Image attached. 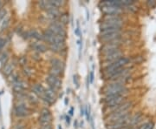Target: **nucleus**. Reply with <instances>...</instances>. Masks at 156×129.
Masks as SVG:
<instances>
[{"label":"nucleus","mask_w":156,"mask_h":129,"mask_svg":"<svg viewBox=\"0 0 156 129\" xmlns=\"http://www.w3.org/2000/svg\"><path fill=\"white\" fill-rule=\"evenodd\" d=\"M104 96L117 95V94H126L128 95V88L126 85L118 81H110L106 86L102 89Z\"/></svg>","instance_id":"obj_1"},{"label":"nucleus","mask_w":156,"mask_h":129,"mask_svg":"<svg viewBox=\"0 0 156 129\" xmlns=\"http://www.w3.org/2000/svg\"><path fill=\"white\" fill-rule=\"evenodd\" d=\"M102 101L105 105V107H112L121 105L127 101L126 94H117V95L104 96Z\"/></svg>","instance_id":"obj_2"},{"label":"nucleus","mask_w":156,"mask_h":129,"mask_svg":"<svg viewBox=\"0 0 156 129\" xmlns=\"http://www.w3.org/2000/svg\"><path fill=\"white\" fill-rule=\"evenodd\" d=\"M12 112L17 118H26L32 113V111L23 102L18 101L17 104L14 105Z\"/></svg>","instance_id":"obj_3"},{"label":"nucleus","mask_w":156,"mask_h":129,"mask_svg":"<svg viewBox=\"0 0 156 129\" xmlns=\"http://www.w3.org/2000/svg\"><path fill=\"white\" fill-rule=\"evenodd\" d=\"M129 62H130V59L129 58H128V57H122V58L118 59L115 61L111 63L108 66L102 69L103 70V74L104 73H110L112 71H115V70L120 69V68L122 67H125V66H127L129 64Z\"/></svg>","instance_id":"obj_4"},{"label":"nucleus","mask_w":156,"mask_h":129,"mask_svg":"<svg viewBox=\"0 0 156 129\" xmlns=\"http://www.w3.org/2000/svg\"><path fill=\"white\" fill-rule=\"evenodd\" d=\"M134 107V102L132 101H125L124 103L118 105L115 107H105L104 112L108 114H110L112 112H128L132 107Z\"/></svg>","instance_id":"obj_5"},{"label":"nucleus","mask_w":156,"mask_h":129,"mask_svg":"<svg viewBox=\"0 0 156 129\" xmlns=\"http://www.w3.org/2000/svg\"><path fill=\"white\" fill-rule=\"evenodd\" d=\"M38 122L40 126H48L52 123V113L48 107H44L41 109L39 114Z\"/></svg>","instance_id":"obj_6"},{"label":"nucleus","mask_w":156,"mask_h":129,"mask_svg":"<svg viewBox=\"0 0 156 129\" xmlns=\"http://www.w3.org/2000/svg\"><path fill=\"white\" fill-rule=\"evenodd\" d=\"M45 81L48 84V86L50 87L51 89L56 91L58 93V91L62 88V80L61 78L58 77H55L48 74L45 78Z\"/></svg>","instance_id":"obj_7"},{"label":"nucleus","mask_w":156,"mask_h":129,"mask_svg":"<svg viewBox=\"0 0 156 129\" xmlns=\"http://www.w3.org/2000/svg\"><path fill=\"white\" fill-rule=\"evenodd\" d=\"M45 14H46L45 17H47L50 22H53V21H56L59 19L62 12L59 9H51V10L45 11Z\"/></svg>","instance_id":"obj_8"},{"label":"nucleus","mask_w":156,"mask_h":129,"mask_svg":"<svg viewBox=\"0 0 156 129\" xmlns=\"http://www.w3.org/2000/svg\"><path fill=\"white\" fill-rule=\"evenodd\" d=\"M31 91H32V93L35 94L37 97L40 98L41 100L44 98V96L45 95V88L41 84H34L31 86Z\"/></svg>","instance_id":"obj_9"},{"label":"nucleus","mask_w":156,"mask_h":129,"mask_svg":"<svg viewBox=\"0 0 156 129\" xmlns=\"http://www.w3.org/2000/svg\"><path fill=\"white\" fill-rule=\"evenodd\" d=\"M27 87V84L23 81V80H20L18 79L17 81L14 82L12 84V89L15 92V93H24V91Z\"/></svg>","instance_id":"obj_10"},{"label":"nucleus","mask_w":156,"mask_h":129,"mask_svg":"<svg viewBox=\"0 0 156 129\" xmlns=\"http://www.w3.org/2000/svg\"><path fill=\"white\" fill-rule=\"evenodd\" d=\"M101 11L105 14V15H111V14H118L121 15L122 9L114 7V6H101Z\"/></svg>","instance_id":"obj_11"},{"label":"nucleus","mask_w":156,"mask_h":129,"mask_svg":"<svg viewBox=\"0 0 156 129\" xmlns=\"http://www.w3.org/2000/svg\"><path fill=\"white\" fill-rule=\"evenodd\" d=\"M117 49H121V45L115 43H106V44H102V45L101 46L100 51L101 54H104L108 51L117 50Z\"/></svg>","instance_id":"obj_12"},{"label":"nucleus","mask_w":156,"mask_h":129,"mask_svg":"<svg viewBox=\"0 0 156 129\" xmlns=\"http://www.w3.org/2000/svg\"><path fill=\"white\" fill-rule=\"evenodd\" d=\"M50 67H55L58 68V69H61L62 71L65 70V62L62 61L60 59H57V58H52L50 60Z\"/></svg>","instance_id":"obj_13"},{"label":"nucleus","mask_w":156,"mask_h":129,"mask_svg":"<svg viewBox=\"0 0 156 129\" xmlns=\"http://www.w3.org/2000/svg\"><path fill=\"white\" fill-rule=\"evenodd\" d=\"M14 69H15V64L12 61H7L3 66V73L5 76H10L11 73H14Z\"/></svg>","instance_id":"obj_14"},{"label":"nucleus","mask_w":156,"mask_h":129,"mask_svg":"<svg viewBox=\"0 0 156 129\" xmlns=\"http://www.w3.org/2000/svg\"><path fill=\"white\" fill-rule=\"evenodd\" d=\"M142 118H143V115L140 112H138V113L134 114L133 116H131V118L129 120L128 126L130 127H134V126H137L142 120Z\"/></svg>","instance_id":"obj_15"},{"label":"nucleus","mask_w":156,"mask_h":129,"mask_svg":"<svg viewBox=\"0 0 156 129\" xmlns=\"http://www.w3.org/2000/svg\"><path fill=\"white\" fill-rule=\"evenodd\" d=\"M32 48L39 53H43L48 51V45H46L42 42H34L32 44Z\"/></svg>","instance_id":"obj_16"},{"label":"nucleus","mask_w":156,"mask_h":129,"mask_svg":"<svg viewBox=\"0 0 156 129\" xmlns=\"http://www.w3.org/2000/svg\"><path fill=\"white\" fill-rule=\"evenodd\" d=\"M128 126V123L126 122H111V123H107V129H120L124 127Z\"/></svg>","instance_id":"obj_17"},{"label":"nucleus","mask_w":156,"mask_h":129,"mask_svg":"<svg viewBox=\"0 0 156 129\" xmlns=\"http://www.w3.org/2000/svg\"><path fill=\"white\" fill-rule=\"evenodd\" d=\"M63 73H64V71L55 67H50L49 68V72H48V74L55 76V77H58V78H61L63 75Z\"/></svg>","instance_id":"obj_18"},{"label":"nucleus","mask_w":156,"mask_h":129,"mask_svg":"<svg viewBox=\"0 0 156 129\" xmlns=\"http://www.w3.org/2000/svg\"><path fill=\"white\" fill-rule=\"evenodd\" d=\"M10 20H11V17H10V16L7 14L5 16V17L1 21V23H0V32H3V31H5V29L8 28V26H9V25H10Z\"/></svg>","instance_id":"obj_19"},{"label":"nucleus","mask_w":156,"mask_h":129,"mask_svg":"<svg viewBox=\"0 0 156 129\" xmlns=\"http://www.w3.org/2000/svg\"><path fill=\"white\" fill-rule=\"evenodd\" d=\"M60 22L62 24V25H64L65 26L68 25V23H69V14H68L67 12H63V13H62L61 16L59 17V19H58Z\"/></svg>","instance_id":"obj_20"},{"label":"nucleus","mask_w":156,"mask_h":129,"mask_svg":"<svg viewBox=\"0 0 156 129\" xmlns=\"http://www.w3.org/2000/svg\"><path fill=\"white\" fill-rule=\"evenodd\" d=\"M51 4L53 5L54 7H56V9H59L61 8L62 6H65L66 2L65 1H61V0H50Z\"/></svg>","instance_id":"obj_21"},{"label":"nucleus","mask_w":156,"mask_h":129,"mask_svg":"<svg viewBox=\"0 0 156 129\" xmlns=\"http://www.w3.org/2000/svg\"><path fill=\"white\" fill-rule=\"evenodd\" d=\"M27 98H28V101H30L31 104H33V105H37V104H38V99H37V97L35 95V94H33V93L27 95Z\"/></svg>","instance_id":"obj_22"},{"label":"nucleus","mask_w":156,"mask_h":129,"mask_svg":"<svg viewBox=\"0 0 156 129\" xmlns=\"http://www.w3.org/2000/svg\"><path fill=\"white\" fill-rule=\"evenodd\" d=\"M154 122L150 121V122L141 125L138 129H154Z\"/></svg>","instance_id":"obj_23"},{"label":"nucleus","mask_w":156,"mask_h":129,"mask_svg":"<svg viewBox=\"0 0 156 129\" xmlns=\"http://www.w3.org/2000/svg\"><path fill=\"white\" fill-rule=\"evenodd\" d=\"M85 115H86L87 120L89 121V120L91 118V108H90L89 105H88L87 107H85Z\"/></svg>","instance_id":"obj_24"},{"label":"nucleus","mask_w":156,"mask_h":129,"mask_svg":"<svg viewBox=\"0 0 156 129\" xmlns=\"http://www.w3.org/2000/svg\"><path fill=\"white\" fill-rule=\"evenodd\" d=\"M7 15V11H6V9L5 8H1L0 9V23H1V21L5 17V16Z\"/></svg>","instance_id":"obj_25"},{"label":"nucleus","mask_w":156,"mask_h":129,"mask_svg":"<svg viewBox=\"0 0 156 129\" xmlns=\"http://www.w3.org/2000/svg\"><path fill=\"white\" fill-rule=\"evenodd\" d=\"M89 84H93L94 80H95V73H94V70H92L89 74Z\"/></svg>","instance_id":"obj_26"},{"label":"nucleus","mask_w":156,"mask_h":129,"mask_svg":"<svg viewBox=\"0 0 156 129\" xmlns=\"http://www.w3.org/2000/svg\"><path fill=\"white\" fill-rule=\"evenodd\" d=\"M23 73H24L27 77H30V76L32 74V70L30 67H24L23 68Z\"/></svg>","instance_id":"obj_27"},{"label":"nucleus","mask_w":156,"mask_h":129,"mask_svg":"<svg viewBox=\"0 0 156 129\" xmlns=\"http://www.w3.org/2000/svg\"><path fill=\"white\" fill-rule=\"evenodd\" d=\"M11 129H25V126L23 123H17L12 127Z\"/></svg>","instance_id":"obj_28"},{"label":"nucleus","mask_w":156,"mask_h":129,"mask_svg":"<svg viewBox=\"0 0 156 129\" xmlns=\"http://www.w3.org/2000/svg\"><path fill=\"white\" fill-rule=\"evenodd\" d=\"M77 45H79V59H81V53H82V50H83V41L82 40H77Z\"/></svg>","instance_id":"obj_29"},{"label":"nucleus","mask_w":156,"mask_h":129,"mask_svg":"<svg viewBox=\"0 0 156 129\" xmlns=\"http://www.w3.org/2000/svg\"><path fill=\"white\" fill-rule=\"evenodd\" d=\"M76 25H77V26H76V28L75 29V34H76V36H77V37H80L82 33H81V32H80V28H79V22L77 21L76 23Z\"/></svg>","instance_id":"obj_30"},{"label":"nucleus","mask_w":156,"mask_h":129,"mask_svg":"<svg viewBox=\"0 0 156 129\" xmlns=\"http://www.w3.org/2000/svg\"><path fill=\"white\" fill-rule=\"evenodd\" d=\"M73 82H74V84L76 85V88H78L79 87V80H78L77 75H74L73 76Z\"/></svg>","instance_id":"obj_31"},{"label":"nucleus","mask_w":156,"mask_h":129,"mask_svg":"<svg viewBox=\"0 0 156 129\" xmlns=\"http://www.w3.org/2000/svg\"><path fill=\"white\" fill-rule=\"evenodd\" d=\"M5 45V40H4L3 38L0 37V51L3 50Z\"/></svg>","instance_id":"obj_32"},{"label":"nucleus","mask_w":156,"mask_h":129,"mask_svg":"<svg viewBox=\"0 0 156 129\" xmlns=\"http://www.w3.org/2000/svg\"><path fill=\"white\" fill-rule=\"evenodd\" d=\"M147 5L148 6V7L153 8V7H154L156 6V1H147Z\"/></svg>","instance_id":"obj_33"},{"label":"nucleus","mask_w":156,"mask_h":129,"mask_svg":"<svg viewBox=\"0 0 156 129\" xmlns=\"http://www.w3.org/2000/svg\"><path fill=\"white\" fill-rule=\"evenodd\" d=\"M39 129H52V126H51V125H48V126H40Z\"/></svg>","instance_id":"obj_34"},{"label":"nucleus","mask_w":156,"mask_h":129,"mask_svg":"<svg viewBox=\"0 0 156 129\" xmlns=\"http://www.w3.org/2000/svg\"><path fill=\"white\" fill-rule=\"evenodd\" d=\"M65 120H66V123L68 124V126L70 124L71 122V119H70V116L69 115H66V117H65Z\"/></svg>","instance_id":"obj_35"},{"label":"nucleus","mask_w":156,"mask_h":129,"mask_svg":"<svg viewBox=\"0 0 156 129\" xmlns=\"http://www.w3.org/2000/svg\"><path fill=\"white\" fill-rule=\"evenodd\" d=\"M80 114H81V116H84L85 115V108L83 106L81 107V109H80Z\"/></svg>","instance_id":"obj_36"},{"label":"nucleus","mask_w":156,"mask_h":129,"mask_svg":"<svg viewBox=\"0 0 156 129\" xmlns=\"http://www.w3.org/2000/svg\"><path fill=\"white\" fill-rule=\"evenodd\" d=\"M89 122H90V125H91V127H92V129H95V125H94V120L93 118L91 117L90 120H89Z\"/></svg>","instance_id":"obj_37"},{"label":"nucleus","mask_w":156,"mask_h":129,"mask_svg":"<svg viewBox=\"0 0 156 129\" xmlns=\"http://www.w3.org/2000/svg\"><path fill=\"white\" fill-rule=\"evenodd\" d=\"M69 116H73V114H74V107H70V109H69Z\"/></svg>","instance_id":"obj_38"},{"label":"nucleus","mask_w":156,"mask_h":129,"mask_svg":"<svg viewBox=\"0 0 156 129\" xmlns=\"http://www.w3.org/2000/svg\"><path fill=\"white\" fill-rule=\"evenodd\" d=\"M69 98H68V97H66V98L64 99V105H65V106H68V104H69Z\"/></svg>","instance_id":"obj_39"},{"label":"nucleus","mask_w":156,"mask_h":129,"mask_svg":"<svg viewBox=\"0 0 156 129\" xmlns=\"http://www.w3.org/2000/svg\"><path fill=\"white\" fill-rule=\"evenodd\" d=\"M74 127H75V128H77L78 127V120H75V122H74Z\"/></svg>","instance_id":"obj_40"},{"label":"nucleus","mask_w":156,"mask_h":129,"mask_svg":"<svg viewBox=\"0 0 156 129\" xmlns=\"http://www.w3.org/2000/svg\"><path fill=\"white\" fill-rule=\"evenodd\" d=\"M86 12H87V20L89 21V11L88 10H86Z\"/></svg>","instance_id":"obj_41"},{"label":"nucleus","mask_w":156,"mask_h":129,"mask_svg":"<svg viewBox=\"0 0 156 129\" xmlns=\"http://www.w3.org/2000/svg\"><path fill=\"white\" fill-rule=\"evenodd\" d=\"M57 128H58V129H62V127L61 125H58V127H57Z\"/></svg>","instance_id":"obj_42"},{"label":"nucleus","mask_w":156,"mask_h":129,"mask_svg":"<svg viewBox=\"0 0 156 129\" xmlns=\"http://www.w3.org/2000/svg\"><path fill=\"white\" fill-rule=\"evenodd\" d=\"M2 116V110H1V106H0V117Z\"/></svg>","instance_id":"obj_43"},{"label":"nucleus","mask_w":156,"mask_h":129,"mask_svg":"<svg viewBox=\"0 0 156 129\" xmlns=\"http://www.w3.org/2000/svg\"><path fill=\"white\" fill-rule=\"evenodd\" d=\"M83 121L82 120V122H81V127H83Z\"/></svg>","instance_id":"obj_44"},{"label":"nucleus","mask_w":156,"mask_h":129,"mask_svg":"<svg viewBox=\"0 0 156 129\" xmlns=\"http://www.w3.org/2000/svg\"><path fill=\"white\" fill-rule=\"evenodd\" d=\"M128 129H134V128H133V127H129V128H128Z\"/></svg>","instance_id":"obj_45"},{"label":"nucleus","mask_w":156,"mask_h":129,"mask_svg":"<svg viewBox=\"0 0 156 129\" xmlns=\"http://www.w3.org/2000/svg\"><path fill=\"white\" fill-rule=\"evenodd\" d=\"M2 129H5V128H4V127H2Z\"/></svg>","instance_id":"obj_46"}]
</instances>
